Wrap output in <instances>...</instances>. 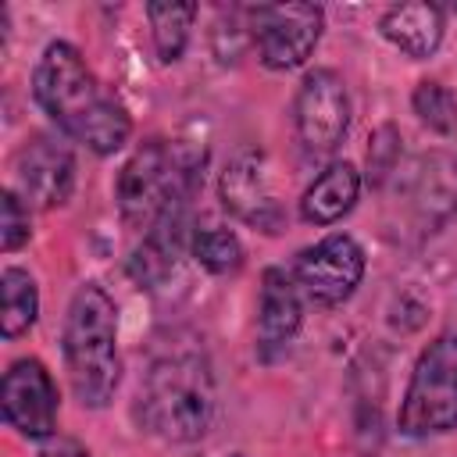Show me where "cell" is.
I'll use <instances>...</instances> for the list:
<instances>
[{"label":"cell","mask_w":457,"mask_h":457,"mask_svg":"<svg viewBox=\"0 0 457 457\" xmlns=\"http://www.w3.org/2000/svg\"><path fill=\"white\" fill-rule=\"evenodd\" d=\"M18 196L39 211L61 207L75 189V157L54 136H36L14 157Z\"/></svg>","instance_id":"11"},{"label":"cell","mask_w":457,"mask_h":457,"mask_svg":"<svg viewBox=\"0 0 457 457\" xmlns=\"http://www.w3.org/2000/svg\"><path fill=\"white\" fill-rule=\"evenodd\" d=\"M189 250L196 257L200 268H207L211 275H232L243 264V243L228 225H204L193 228L189 236Z\"/></svg>","instance_id":"18"},{"label":"cell","mask_w":457,"mask_h":457,"mask_svg":"<svg viewBox=\"0 0 457 457\" xmlns=\"http://www.w3.org/2000/svg\"><path fill=\"white\" fill-rule=\"evenodd\" d=\"M61 346L75 400L82 407H107L121 378V357H118V311L104 286L86 282L75 289L64 314Z\"/></svg>","instance_id":"4"},{"label":"cell","mask_w":457,"mask_h":457,"mask_svg":"<svg viewBox=\"0 0 457 457\" xmlns=\"http://www.w3.org/2000/svg\"><path fill=\"white\" fill-rule=\"evenodd\" d=\"M196 14H200L196 4H146L154 46H157V57L164 64H175L186 54L189 29H193V18Z\"/></svg>","instance_id":"17"},{"label":"cell","mask_w":457,"mask_h":457,"mask_svg":"<svg viewBox=\"0 0 457 457\" xmlns=\"http://www.w3.org/2000/svg\"><path fill=\"white\" fill-rule=\"evenodd\" d=\"M0 296H4V314H0V336L18 339L36 325L39 314V293L36 282L25 268H4L0 275Z\"/></svg>","instance_id":"16"},{"label":"cell","mask_w":457,"mask_h":457,"mask_svg":"<svg viewBox=\"0 0 457 457\" xmlns=\"http://www.w3.org/2000/svg\"><path fill=\"white\" fill-rule=\"evenodd\" d=\"M400 161V132L393 125H378L368 139V182L382 186Z\"/></svg>","instance_id":"20"},{"label":"cell","mask_w":457,"mask_h":457,"mask_svg":"<svg viewBox=\"0 0 457 457\" xmlns=\"http://www.w3.org/2000/svg\"><path fill=\"white\" fill-rule=\"evenodd\" d=\"M407 204L421 232L446 225L457 214V161L446 154L421 157L407 179Z\"/></svg>","instance_id":"13"},{"label":"cell","mask_w":457,"mask_h":457,"mask_svg":"<svg viewBox=\"0 0 457 457\" xmlns=\"http://www.w3.org/2000/svg\"><path fill=\"white\" fill-rule=\"evenodd\" d=\"M296 136L307 157H328L339 150L350 129V96L346 82L332 68H314L303 75L293 100Z\"/></svg>","instance_id":"7"},{"label":"cell","mask_w":457,"mask_h":457,"mask_svg":"<svg viewBox=\"0 0 457 457\" xmlns=\"http://www.w3.org/2000/svg\"><path fill=\"white\" fill-rule=\"evenodd\" d=\"M364 278V250L353 236L332 232L318 239L314 246H303L293 264L296 289L314 303H343L353 296V289Z\"/></svg>","instance_id":"8"},{"label":"cell","mask_w":457,"mask_h":457,"mask_svg":"<svg viewBox=\"0 0 457 457\" xmlns=\"http://www.w3.org/2000/svg\"><path fill=\"white\" fill-rule=\"evenodd\" d=\"M443 29H446V18L436 4H393L382 18H378V32L407 57L414 61H425L439 50L443 43Z\"/></svg>","instance_id":"14"},{"label":"cell","mask_w":457,"mask_h":457,"mask_svg":"<svg viewBox=\"0 0 457 457\" xmlns=\"http://www.w3.org/2000/svg\"><path fill=\"white\" fill-rule=\"evenodd\" d=\"M303 321L300 289L293 275L282 268H264L261 275V296H257V357L275 361L289 350Z\"/></svg>","instance_id":"12"},{"label":"cell","mask_w":457,"mask_h":457,"mask_svg":"<svg viewBox=\"0 0 457 457\" xmlns=\"http://www.w3.org/2000/svg\"><path fill=\"white\" fill-rule=\"evenodd\" d=\"M136 418L146 432L168 443H193L211 428L214 418V375L200 346L164 350L136 400Z\"/></svg>","instance_id":"2"},{"label":"cell","mask_w":457,"mask_h":457,"mask_svg":"<svg viewBox=\"0 0 457 457\" xmlns=\"http://www.w3.org/2000/svg\"><path fill=\"white\" fill-rule=\"evenodd\" d=\"M325 11L318 4H257L246 7V32L271 71L300 68L321 39Z\"/></svg>","instance_id":"6"},{"label":"cell","mask_w":457,"mask_h":457,"mask_svg":"<svg viewBox=\"0 0 457 457\" xmlns=\"http://www.w3.org/2000/svg\"><path fill=\"white\" fill-rule=\"evenodd\" d=\"M232 457H243V453H232Z\"/></svg>","instance_id":"23"},{"label":"cell","mask_w":457,"mask_h":457,"mask_svg":"<svg viewBox=\"0 0 457 457\" xmlns=\"http://www.w3.org/2000/svg\"><path fill=\"white\" fill-rule=\"evenodd\" d=\"M39 457H89V450L79 443V439H50Z\"/></svg>","instance_id":"22"},{"label":"cell","mask_w":457,"mask_h":457,"mask_svg":"<svg viewBox=\"0 0 457 457\" xmlns=\"http://www.w3.org/2000/svg\"><path fill=\"white\" fill-rule=\"evenodd\" d=\"M29 207L21 204V196L14 189H4L0 196V250H18L29 239Z\"/></svg>","instance_id":"21"},{"label":"cell","mask_w":457,"mask_h":457,"mask_svg":"<svg viewBox=\"0 0 457 457\" xmlns=\"http://www.w3.org/2000/svg\"><path fill=\"white\" fill-rule=\"evenodd\" d=\"M4 421L25 439H50L57 428V386L43 361L21 357L7 368L0 389Z\"/></svg>","instance_id":"9"},{"label":"cell","mask_w":457,"mask_h":457,"mask_svg":"<svg viewBox=\"0 0 457 457\" xmlns=\"http://www.w3.org/2000/svg\"><path fill=\"white\" fill-rule=\"evenodd\" d=\"M411 104H414V114H418L432 132L450 136V132L457 129V96H453L443 82H428V79L418 82Z\"/></svg>","instance_id":"19"},{"label":"cell","mask_w":457,"mask_h":457,"mask_svg":"<svg viewBox=\"0 0 457 457\" xmlns=\"http://www.w3.org/2000/svg\"><path fill=\"white\" fill-rule=\"evenodd\" d=\"M32 93L64 136L86 143L100 157L121 150L132 136V118L121 100L100 86L86 57L64 39L46 43V50L39 54L32 71Z\"/></svg>","instance_id":"1"},{"label":"cell","mask_w":457,"mask_h":457,"mask_svg":"<svg viewBox=\"0 0 457 457\" xmlns=\"http://www.w3.org/2000/svg\"><path fill=\"white\" fill-rule=\"evenodd\" d=\"M218 196L225 204V211H232L239 221H246L257 232H278L286 225V211L271 189L268 179V164L261 157V150H239L221 179H218Z\"/></svg>","instance_id":"10"},{"label":"cell","mask_w":457,"mask_h":457,"mask_svg":"<svg viewBox=\"0 0 457 457\" xmlns=\"http://www.w3.org/2000/svg\"><path fill=\"white\" fill-rule=\"evenodd\" d=\"M361 193V171L350 161H332L307 189L300 200V218L311 225H332L339 221Z\"/></svg>","instance_id":"15"},{"label":"cell","mask_w":457,"mask_h":457,"mask_svg":"<svg viewBox=\"0 0 457 457\" xmlns=\"http://www.w3.org/2000/svg\"><path fill=\"white\" fill-rule=\"evenodd\" d=\"M200 182H204V150L168 139H146L121 164L114 182L121 221L129 228L150 232L164 214L189 207Z\"/></svg>","instance_id":"3"},{"label":"cell","mask_w":457,"mask_h":457,"mask_svg":"<svg viewBox=\"0 0 457 457\" xmlns=\"http://www.w3.org/2000/svg\"><path fill=\"white\" fill-rule=\"evenodd\" d=\"M396 428L411 439L457 428V332L436 336L414 361Z\"/></svg>","instance_id":"5"}]
</instances>
